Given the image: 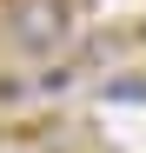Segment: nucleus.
Masks as SVG:
<instances>
[{
	"label": "nucleus",
	"mask_w": 146,
	"mask_h": 153,
	"mask_svg": "<svg viewBox=\"0 0 146 153\" xmlns=\"http://www.w3.org/2000/svg\"><path fill=\"white\" fill-rule=\"evenodd\" d=\"M0 20L20 60H53L73 40V0H0Z\"/></svg>",
	"instance_id": "1"
},
{
	"label": "nucleus",
	"mask_w": 146,
	"mask_h": 153,
	"mask_svg": "<svg viewBox=\"0 0 146 153\" xmlns=\"http://www.w3.org/2000/svg\"><path fill=\"white\" fill-rule=\"evenodd\" d=\"M106 100L119 107V100H146V73H119V80H106Z\"/></svg>",
	"instance_id": "2"
},
{
	"label": "nucleus",
	"mask_w": 146,
	"mask_h": 153,
	"mask_svg": "<svg viewBox=\"0 0 146 153\" xmlns=\"http://www.w3.org/2000/svg\"><path fill=\"white\" fill-rule=\"evenodd\" d=\"M80 7H86V0H80Z\"/></svg>",
	"instance_id": "3"
}]
</instances>
